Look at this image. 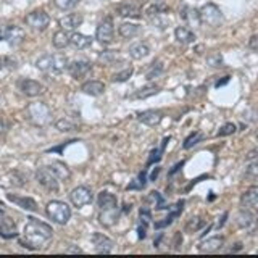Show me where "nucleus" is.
Listing matches in <instances>:
<instances>
[{
  "label": "nucleus",
  "instance_id": "obj_23",
  "mask_svg": "<svg viewBox=\"0 0 258 258\" xmlns=\"http://www.w3.org/2000/svg\"><path fill=\"white\" fill-rule=\"evenodd\" d=\"M182 210H184V200H179L174 207H171V212L168 213L166 218H163L161 221H157V223H155V228H157V229H163V228H166V226L171 224L177 216H181Z\"/></svg>",
  "mask_w": 258,
  "mask_h": 258
},
{
  "label": "nucleus",
  "instance_id": "obj_24",
  "mask_svg": "<svg viewBox=\"0 0 258 258\" xmlns=\"http://www.w3.org/2000/svg\"><path fill=\"white\" fill-rule=\"evenodd\" d=\"M174 37H176L177 42L182 44V45L196 42V34H194V31L187 26H177L174 29Z\"/></svg>",
  "mask_w": 258,
  "mask_h": 258
},
{
  "label": "nucleus",
  "instance_id": "obj_1",
  "mask_svg": "<svg viewBox=\"0 0 258 258\" xmlns=\"http://www.w3.org/2000/svg\"><path fill=\"white\" fill-rule=\"evenodd\" d=\"M52 237L53 229L47 223L37 220V218H28L23 237L20 239V245L31 250H40L48 245Z\"/></svg>",
  "mask_w": 258,
  "mask_h": 258
},
{
  "label": "nucleus",
  "instance_id": "obj_2",
  "mask_svg": "<svg viewBox=\"0 0 258 258\" xmlns=\"http://www.w3.org/2000/svg\"><path fill=\"white\" fill-rule=\"evenodd\" d=\"M36 67L47 75H61L68 68V58L61 53H47L37 58Z\"/></svg>",
  "mask_w": 258,
  "mask_h": 258
},
{
  "label": "nucleus",
  "instance_id": "obj_58",
  "mask_svg": "<svg viewBox=\"0 0 258 258\" xmlns=\"http://www.w3.org/2000/svg\"><path fill=\"white\" fill-rule=\"evenodd\" d=\"M5 129V124H4V121H0V133H2Z\"/></svg>",
  "mask_w": 258,
  "mask_h": 258
},
{
  "label": "nucleus",
  "instance_id": "obj_51",
  "mask_svg": "<svg viewBox=\"0 0 258 258\" xmlns=\"http://www.w3.org/2000/svg\"><path fill=\"white\" fill-rule=\"evenodd\" d=\"M248 48L250 50H255V52H258V34H253L252 37L248 39Z\"/></svg>",
  "mask_w": 258,
  "mask_h": 258
},
{
  "label": "nucleus",
  "instance_id": "obj_35",
  "mask_svg": "<svg viewBox=\"0 0 258 258\" xmlns=\"http://www.w3.org/2000/svg\"><path fill=\"white\" fill-rule=\"evenodd\" d=\"M52 45L55 48H58V50H61V48L64 47H68L70 45V34H68V31H64V29H60V31H56L53 37H52Z\"/></svg>",
  "mask_w": 258,
  "mask_h": 258
},
{
  "label": "nucleus",
  "instance_id": "obj_60",
  "mask_svg": "<svg viewBox=\"0 0 258 258\" xmlns=\"http://www.w3.org/2000/svg\"><path fill=\"white\" fill-rule=\"evenodd\" d=\"M256 253H258V250H256Z\"/></svg>",
  "mask_w": 258,
  "mask_h": 258
},
{
  "label": "nucleus",
  "instance_id": "obj_56",
  "mask_svg": "<svg viewBox=\"0 0 258 258\" xmlns=\"http://www.w3.org/2000/svg\"><path fill=\"white\" fill-rule=\"evenodd\" d=\"M234 245H236V247H232L229 252H239V250H242V244H240V242H237V244H234Z\"/></svg>",
  "mask_w": 258,
  "mask_h": 258
},
{
  "label": "nucleus",
  "instance_id": "obj_11",
  "mask_svg": "<svg viewBox=\"0 0 258 258\" xmlns=\"http://www.w3.org/2000/svg\"><path fill=\"white\" fill-rule=\"evenodd\" d=\"M237 226L240 229H244L250 234L253 232H258V216L253 215L252 210H240V212L237 213Z\"/></svg>",
  "mask_w": 258,
  "mask_h": 258
},
{
  "label": "nucleus",
  "instance_id": "obj_6",
  "mask_svg": "<svg viewBox=\"0 0 258 258\" xmlns=\"http://www.w3.org/2000/svg\"><path fill=\"white\" fill-rule=\"evenodd\" d=\"M26 34L20 26L15 24H0V42H7L8 45L16 47L20 45Z\"/></svg>",
  "mask_w": 258,
  "mask_h": 258
},
{
  "label": "nucleus",
  "instance_id": "obj_14",
  "mask_svg": "<svg viewBox=\"0 0 258 258\" xmlns=\"http://www.w3.org/2000/svg\"><path fill=\"white\" fill-rule=\"evenodd\" d=\"M115 12L118 16H121V18H141L142 16V8L134 4V2H123V4H119L115 7Z\"/></svg>",
  "mask_w": 258,
  "mask_h": 258
},
{
  "label": "nucleus",
  "instance_id": "obj_10",
  "mask_svg": "<svg viewBox=\"0 0 258 258\" xmlns=\"http://www.w3.org/2000/svg\"><path fill=\"white\" fill-rule=\"evenodd\" d=\"M16 87H18V91L26 97H39L45 92L44 84H40L39 81H34V79H28V78H21L16 81Z\"/></svg>",
  "mask_w": 258,
  "mask_h": 258
},
{
  "label": "nucleus",
  "instance_id": "obj_20",
  "mask_svg": "<svg viewBox=\"0 0 258 258\" xmlns=\"http://www.w3.org/2000/svg\"><path fill=\"white\" fill-rule=\"evenodd\" d=\"M169 12V7L163 0H150V2L142 8V13H145L147 18H153L158 15H166Z\"/></svg>",
  "mask_w": 258,
  "mask_h": 258
},
{
  "label": "nucleus",
  "instance_id": "obj_3",
  "mask_svg": "<svg viewBox=\"0 0 258 258\" xmlns=\"http://www.w3.org/2000/svg\"><path fill=\"white\" fill-rule=\"evenodd\" d=\"M199 16H200V24H205L208 28H220L224 21L223 12L215 4H205L199 10Z\"/></svg>",
  "mask_w": 258,
  "mask_h": 258
},
{
  "label": "nucleus",
  "instance_id": "obj_29",
  "mask_svg": "<svg viewBox=\"0 0 258 258\" xmlns=\"http://www.w3.org/2000/svg\"><path fill=\"white\" fill-rule=\"evenodd\" d=\"M118 34L124 39H134L141 34V26L136 23H121L118 26Z\"/></svg>",
  "mask_w": 258,
  "mask_h": 258
},
{
  "label": "nucleus",
  "instance_id": "obj_8",
  "mask_svg": "<svg viewBox=\"0 0 258 258\" xmlns=\"http://www.w3.org/2000/svg\"><path fill=\"white\" fill-rule=\"evenodd\" d=\"M24 23H26L32 31L40 32L48 28V24H50V16H48V13L45 10H32L31 13L26 15Z\"/></svg>",
  "mask_w": 258,
  "mask_h": 258
},
{
  "label": "nucleus",
  "instance_id": "obj_13",
  "mask_svg": "<svg viewBox=\"0 0 258 258\" xmlns=\"http://www.w3.org/2000/svg\"><path fill=\"white\" fill-rule=\"evenodd\" d=\"M68 73H70V76L71 78H75V79H83L86 78L89 73L92 71V63L89 61V60H84V58H81V60H75V61H71L68 63Z\"/></svg>",
  "mask_w": 258,
  "mask_h": 258
},
{
  "label": "nucleus",
  "instance_id": "obj_27",
  "mask_svg": "<svg viewBox=\"0 0 258 258\" xmlns=\"http://www.w3.org/2000/svg\"><path fill=\"white\" fill-rule=\"evenodd\" d=\"M179 16L184 20V23H187L189 26H199L200 24V16H199V10L192 8L189 5H185L181 8Z\"/></svg>",
  "mask_w": 258,
  "mask_h": 258
},
{
  "label": "nucleus",
  "instance_id": "obj_19",
  "mask_svg": "<svg viewBox=\"0 0 258 258\" xmlns=\"http://www.w3.org/2000/svg\"><path fill=\"white\" fill-rule=\"evenodd\" d=\"M163 111L161 110H145L137 113V119L141 121L142 124L145 126H158L163 119Z\"/></svg>",
  "mask_w": 258,
  "mask_h": 258
},
{
  "label": "nucleus",
  "instance_id": "obj_53",
  "mask_svg": "<svg viewBox=\"0 0 258 258\" xmlns=\"http://www.w3.org/2000/svg\"><path fill=\"white\" fill-rule=\"evenodd\" d=\"M245 158L247 160H255V158H258V147L253 149V150H250L247 155H245Z\"/></svg>",
  "mask_w": 258,
  "mask_h": 258
},
{
  "label": "nucleus",
  "instance_id": "obj_26",
  "mask_svg": "<svg viewBox=\"0 0 258 258\" xmlns=\"http://www.w3.org/2000/svg\"><path fill=\"white\" fill-rule=\"evenodd\" d=\"M149 53H150V47L147 42H142V40L134 42L131 47H129V56H131L133 60H142Z\"/></svg>",
  "mask_w": 258,
  "mask_h": 258
},
{
  "label": "nucleus",
  "instance_id": "obj_45",
  "mask_svg": "<svg viewBox=\"0 0 258 258\" xmlns=\"http://www.w3.org/2000/svg\"><path fill=\"white\" fill-rule=\"evenodd\" d=\"M133 73H134V68L127 67V68H124V70L118 71L116 75H113L111 81H113V83H126V81L133 76Z\"/></svg>",
  "mask_w": 258,
  "mask_h": 258
},
{
  "label": "nucleus",
  "instance_id": "obj_48",
  "mask_svg": "<svg viewBox=\"0 0 258 258\" xmlns=\"http://www.w3.org/2000/svg\"><path fill=\"white\" fill-rule=\"evenodd\" d=\"M152 220V212H150V208L149 205H144L141 210H139V223L141 224H145L149 228V223Z\"/></svg>",
  "mask_w": 258,
  "mask_h": 258
},
{
  "label": "nucleus",
  "instance_id": "obj_46",
  "mask_svg": "<svg viewBox=\"0 0 258 258\" xmlns=\"http://www.w3.org/2000/svg\"><path fill=\"white\" fill-rule=\"evenodd\" d=\"M18 67V60L15 56H0V71L15 70Z\"/></svg>",
  "mask_w": 258,
  "mask_h": 258
},
{
  "label": "nucleus",
  "instance_id": "obj_9",
  "mask_svg": "<svg viewBox=\"0 0 258 258\" xmlns=\"http://www.w3.org/2000/svg\"><path fill=\"white\" fill-rule=\"evenodd\" d=\"M113 37H115V26H113L111 16H107V18H103V20L99 23V26H97L95 39L99 40L100 44L108 45V44L113 42Z\"/></svg>",
  "mask_w": 258,
  "mask_h": 258
},
{
  "label": "nucleus",
  "instance_id": "obj_40",
  "mask_svg": "<svg viewBox=\"0 0 258 258\" xmlns=\"http://www.w3.org/2000/svg\"><path fill=\"white\" fill-rule=\"evenodd\" d=\"M147 184V171H141L139 176L133 179V182L127 185V190H142Z\"/></svg>",
  "mask_w": 258,
  "mask_h": 258
},
{
  "label": "nucleus",
  "instance_id": "obj_31",
  "mask_svg": "<svg viewBox=\"0 0 258 258\" xmlns=\"http://www.w3.org/2000/svg\"><path fill=\"white\" fill-rule=\"evenodd\" d=\"M48 168L52 169V173L58 177L60 181H70V177H71V171H70V168L63 163V161H52L50 165H48Z\"/></svg>",
  "mask_w": 258,
  "mask_h": 258
},
{
  "label": "nucleus",
  "instance_id": "obj_55",
  "mask_svg": "<svg viewBox=\"0 0 258 258\" xmlns=\"http://www.w3.org/2000/svg\"><path fill=\"white\" fill-rule=\"evenodd\" d=\"M229 78H231V76H224V79L218 81V83H216V87H220V86H224L226 83H229Z\"/></svg>",
  "mask_w": 258,
  "mask_h": 258
},
{
  "label": "nucleus",
  "instance_id": "obj_47",
  "mask_svg": "<svg viewBox=\"0 0 258 258\" xmlns=\"http://www.w3.org/2000/svg\"><path fill=\"white\" fill-rule=\"evenodd\" d=\"M245 177L247 179H258V158L252 160L245 166Z\"/></svg>",
  "mask_w": 258,
  "mask_h": 258
},
{
  "label": "nucleus",
  "instance_id": "obj_57",
  "mask_svg": "<svg viewBox=\"0 0 258 258\" xmlns=\"http://www.w3.org/2000/svg\"><path fill=\"white\" fill-rule=\"evenodd\" d=\"M226 218H228V213H224L223 216H221V221L218 223V228H221V226L224 224V221H226Z\"/></svg>",
  "mask_w": 258,
  "mask_h": 258
},
{
  "label": "nucleus",
  "instance_id": "obj_50",
  "mask_svg": "<svg viewBox=\"0 0 258 258\" xmlns=\"http://www.w3.org/2000/svg\"><path fill=\"white\" fill-rule=\"evenodd\" d=\"M8 177H10L12 184L16 185V187H21V185L26 184V179H24V176L20 171H12L10 174H8Z\"/></svg>",
  "mask_w": 258,
  "mask_h": 258
},
{
  "label": "nucleus",
  "instance_id": "obj_18",
  "mask_svg": "<svg viewBox=\"0 0 258 258\" xmlns=\"http://www.w3.org/2000/svg\"><path fill=\"white\" fill-rule=\"evenodd\" d=\"M240 204L247 210L258 212V185H252V187H248L244 194H242Z\"/></svg>",
  "mask_w": 258,
  "mask_h": 258
},
{
  "label": "nucleus",
  "instance_id": "obj_33",
  "mask_svg": "<svg viewBox=\"0 0 258 258\" xmlns=\"http://www.w3.org/2000/svg\"><path fill=\"white\" fill-rule=\"evenodd\" d=\"M118 61H123L115 50H103L99 55V64L102 67H115Z\"/></svg>",
  "mask_w": 258,
  "mask_h": 258
},
{
  "label": "nucleus",
  "instance_id": "obj_42",
  "mask_svg": "<svg viewBox=\"0 0 258 258\" xmlns=\"http://www.w3.org/2000/svg\"><path fill=\"white\" fill-rule=\"evenodd\" d=\"M169 141V137H166V139L163 141V144H161V147L160 149H155V150H152L150 152V157L147 160V166L153 165V163H158V161L161 160V155H163V152H165V147H166V142Z\"/></svg>",
  "mask_w": 258,
  "mask_h": 258
},
{
  "label": "nucleus",
  "instance_id": "obj_49",
  "mask_svg": "<svg viewBox=\"0 0 258 258\" xmlns=\"http://www.w3.org/2000/svg\"><path fill=\"white\" fill-rule=\"evenodd\" d=\"M237 131V126L234 123H226L220 127V131L216 133V137H226V136H231Z\"/></svg>",
  "mask_w": 258,
  "mask_h": 258
},
{
  "label": "nucleus",
  "instance_id": "obj_12",
  "mask_svg": "<svg viewBox=\"0 0 258 258\" xmlns=\"http://www.w3.org/2000/svg\"><path fill=\"white\" fill-rule=\"evenodd\" d=\"M92 190L86 187V185H78L71 192H70V202L73 204V207L76 208H83L86 205H89L92 202Z\"/></svg>",
  "mask_w": 258,
  "mask_h": 258
},
{
  "label": "nucleus",
  "instance_id": "obj_16",
  "mask_svg": "<svg viewBox=\"0 0 258 258\" xmlns=\"http://www.w3.org/2000/svg\"><path fill=\"white\" fill-rule=\"evenodd\" d=\"M91 240H92V244H94V248H95V252L97 253H110L111 250H113V240L110 239V237H107L105 234H102V232H94L92 234V237H91Z\"/></svg>",
  "mask_w": 258,
  "mask_h": 258
},
{
  "label": "nucleus",
  "instance_id": "obj_7",
  "mask_svg": "<svg viewBox=\"0 0 258 258\" xmlns=\"http://www.w3.org/2000/svg\"><path fill=\"white\" fill-rule=\"evenodd\" d=\"M36 179L37 182L42 185L44 189H47L48 192H58L60 190V179L56 177L52 169L48 166H42V168H37L36 171Z\"/></svg>",
  "mask_w": 258,
  "mask_h": 258
},
{
  "label": "nucleus",
  "instance_id": "obj_44",
  "mask_svg": "<svg viewBox=\"0 0 258 258\" xmlns=\"http://www.w3.org/2000/svg\"><path fill=\"white\" fill-rule=\"evenodd\" d=\"M79 2L81 0H53V5L61 12H68V10H73L75 7H78Z\"/></svg>",
  "mask_w": 258,
  "mask_h": 258
},
{
  "label": "nucleus",
  "instance_id": "obj_17",
  "mask_svg": "<svg viewBox=\"0 0 258 258\" xmlns=\"http://www.w3.org/2000/svg\"><path fill=\"white\" fill-rule=\"evenodd\" d=\"M0 236L4 239L18 237V229H16L15 221L10 216H7L5 213H0Z\"/></svg>",
  "mask_w": 258,
  "mask_h": 258
},
{
  "label": "nucleus",
  "instance_id": "obj_5",
  "mask_svg": "<svg viewBox=\"0 0 258 258\" xmlns=\"http://www.w3.org/2000/svg\"><path fill=\"white\" fill-rule=\"evenodd\" d=\"M26 113H28L29 121L36 126H47L52 121V111L42 102L29 103V107L26 108Z\"/></svg>",
  "mask_w": 258,
  "mask_h": 258
},
{
  "label": "nucleus",
  "instance_id": "obj_15",
  "mask_svg": "<svg viewBox=\"0 0 258 258\" xmlns=\"http://www.w3.org/2000/svg\"><path fill=\"white\" fill-rule=\"evenodd\" d=\"M224 245V237L223 236H213V237H208L204 239L197 245L199 252L200 253H215L218 250H221Z\"/></svg>",
  "mask_w": 258,
  "mask_h": 258
},
{
  "label": "nucleus",
  "instance_id": "obj_25",
  "mask_svg": "<svg viewBox=\"0 0 258 258\" xmlns=\"http://www.w3.org/2000/svg\"><path fill=\"white\" fill-rule=\"evenodd\" d=\"M70 45H73L76 50H84V48L92 45V37L81 34V32H73L70 36Z\"/></svg>",
  "mask_w": 258,
  "mask_h": 258
},
{
  "label": "nucleus",
  "instance_id": "obj_21",
  "mask_svg": "<svg viewBox=\"0 0 258 258\" xmlns=\"http://www.w3.org/2000/svg\"><path fill=\"white\" fill-rule=\"evenodd\" d=\"M118 220H119V210H118V207L100 210L99 221H100L102 226H105V228H111V226H115L118 223Z\"/></svg>",
  "mask_w": 258,
  "mask_h": 258
},
{
  "label": "nucleus",
  "instance_id": "obj_36",
  "mask_svg": "<svg viewBox=\"0 0 258 258\" xmlns=\"http://www.w3.org/2000/svg\"><path fill=\"white\" fill-rule=\"evenodd\" d=\"M204 226H205V220L202 216H190L187 220V223H185V226H184V231L187 234H194V232L200 231Z\"/></svg>",
  "mask_w": 258,
  "mask_h": 258
},
{
  "label": "nucleus",
  "instance_id": "obj_22",
  "mask_svg": "<svg viewBox=\"0 0 258 258\" xmlns=\"http://www.w3.org/2000/svg\"><path fill=\"white\" fill-rule=\"evenodd\" d=\"M83 21H84V16L81 13H68V15H64L63 18H60L58 23H60L61 29L75 31L81 26V24H83Z\"/></svg>",
  "mask_w": 258,
  "mask_h": 258
},
{
  "label": "nucleus",
  "instance_id": "obj_41",
  "mask_svg": "<svg viewBox=\"0 0 258 258\" xmlns=\"http://www.w3.org/2000/svg\"><path fill=\"white\" fill-rule=\"evenodd\" d=\"M204 141V134H202L200 131H194V133H190L187 137H185V141H184V144H182V147L187 150V149H192L194 145H197L199 142H202Z\"/></svg>",
  "mask_w": 258,
  "mask_h": 258
},
{
  "label": "nucleus",
  "instance_id": "obj_54",
  "mask_svg": "<svg viewBox=\"0 0 258 258\" xmlns=\"http://www.w3.org/2000/svg\"><path fill=\"white\" fill-rule=\"evenodd\" d=\"M160 171H161V168H160V166H155V169H153L152 174H150V181H155V179H157V176L160 174Z\"/></svg>",
  "mask_w": 258,
  "mask_h": 258
},
{
  "label": "nucleus",
  "instance_id": "obj_32",
  "mask_svg": "<svg viewBox=\"0 0 258 258\" xmlns=\"http://www.w3.org/2000/svg\"><path fill=\"white\" fill-rule=\"evenodd\" d=\"M97 204H99L100 210L103 208H113V207H118V199L113 196L111 192L108 190H102L97 197Z\"/></svg>",
  "mask_w": 258,
  "mask_h": 258
},
{
  "label": "nucleus",
  "instance_id": "obj_43",
  "mask_svg": "<svg viewBox=\"0 0 258 258\" xmlns=\"http://www.w3.org/2000/svg\"><path fill=\"white\" fill-rule=\"evenodd\" d=\"M207 64L210 68H221L224 64V58L220 52H212L207 56Z\"/></svg>",
  "mask_w": 258,
  "mask_h": 258
},
{
  "label": "nucleus",
  "instance_id": "obj_34",
  "mask_svg": "<svg viewBox=\"0 0 258 258\" xmlns=\"http://www.w3.org/2000/svg\"><path fill=\"white\" fill-rule=\"evenodd\" d=\"M160 92V86L157 84H147L141 89H137V91L131 95V99H149L152 95H157Z\"/></svg>",
  "mask_w": 258,
  "mask_h": 258
},
{
  "label": "nucleus",
  "instance_id": "obj_37",
  "mask_svg": "<svg viewBox=\"0 0 258 258\" xmlns=\"http://www.w3.org/2000/svg\"><path fill=\"white\" fill-rule=\"evenodd\" d=\"M55 127L61 133H73V131H78L79 124L75 123L71 118H60L55 121Z\"/></svg>",
  "mask_w": 258,
  "mask_h": 258
},
{
  "label": "nucleus",
  "instance_id": "obj_28",
  "mask_svg": "<svg viewBox=\"0 0 258 258\" xmlns=\"http://www.w3.org/2000/svg\"><path fill=\"white\" fill-rule=\"evenodd\" d=\"M8 200L13 202L18 207L24 208V210H29V212H37V204L34 199L31 197H21V196H15V194H8Z\"/></svg>",
  "mask_w": 258,
  "mask_h": 258
},
{
  "label": "nucleus",
  "instance_id": "obj_30",
  "mask_svg": "<svg viewBox=\"0 0 258 258\" xmlns=\"http://www.w3.org/2000/svg\"><path fill=\"white\" fill-rule=\"evenodd\" d=\"M81 91L87 95L92 97H100L105 92V84L100 83V81H87L83 86H81Z\"/></svg>",
  "mask_w": 258,
  "mask_h": 258
},
{
  "label": "nucleus",
  "instance_id": "obj_39",
  "mask_svg": "<svg viewBox=\"0 0 258 258\" xmlns=\"http://www.w3.org/2000/svg\"><path fill=\"white\" fill-rule=\"evenodd\" d=\"M165 71V67H163V63L161 61H153L150 67H149V70L145 71V78H147L149 81H152V79H155V78H158L161 73Z\"/></svg>",
  "mask_w": 258,
  "mask_h": 258
},
{
  "label": "nucleus",
  "instance_id": "obj_52",
  "mask_svg": "<svg viewBox=\"0 0 258 258\" xmlns=\"http://www.w3.org/2000/svg\"><path fill=\"white\" fill-rule=\"evenodd\" d=\"M67 253H83V248H79V247H76V245H71V247H68L67 250H64Z\"/></svg>",
  "mask_w": 258,
  "mask_h": 258
},
{
  "label": "nucleus",
  "instance_id": "obj_59",
  "mask_svg": "<svg viewBox=\"0 0 258 258\" xmlns=\"http://www.w3.org/2000/svg\"><path fill=\"white\" fill-rule=\"evenodd\" d=\"M0 213H4V212H2V210H0Z\"/></svg>",
  "mask_w": 258,
  "mask_h": 258
},
{
  "label": "nucleus",
  "instance_id": "obj_4",
  "mask_svg": "<svg viewBox=\"0 0 258 258\" xmlns=\"http://www.w3.org/2000/svg\"><path fill=\"white\" fill-rule=\"evenodd\" d=\"M45 213L56 224H67L71 218V208L61 200H52L45 207Z\"/></svg>",
  "mask_w": 258,
  "mask_h": 258
},
{
  "label": "nucleus",
  "instance_id": "obj_38",
  "mask_svg": "<svg viewBox=\"0 0 258 258\" xmlns=\"http://www.w3.org/2000/svg\"><path fill=\"white\" fill-rule=\"evenodd\" d=\"M145 204H147V205L152 204L157 210H165V208H168V207H166V202H165V199H163V196H161V194L157 192V190H153V192L149 194V197H147V200H145Z\"/></svg>",
  "mask_w": 258,
  "mask_h": 258
}]
</instances>
